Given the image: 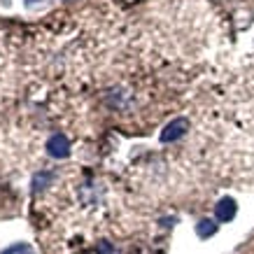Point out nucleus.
Here are the masks:
<instances>
[{
	"instance_id": "obj_5",
	"label": "nucleus",
	"mask_w": 254,
	"mask_h": 254,
	"mask_svg": "<svg viewBox=\"0 0 254 254\" xmlns=\"http://www.w3.org/2000/svg\"><path fill=\"white\" fill-rule=\"evenodd\" d=\"M5 254H33V252L28 245H16V247H9Z\"/></svg>"
},
{
	"instance_id": "obj_1",
	"label": "nucleus",
	"mask_w": 254,
	"mask_h": 254,
	"mask_svg": "<svg viewBox=\"0 0 254 254\" xmlns=\"http://www.w3.org/2000/svg\"><path fill=\"white\" fill-rule=\"evenodd\" d=\"M189 133V119L187 117H177L161 131V142H175V140L185 138Z\"/></svg>"
},
{
	"instance_id": "obj_4",
	"label": "nucleus",
	"mask_w": 254,
	"mask_h": 254,
	"mask_svg": "<svg viewBox=\"0 0 254 254\" xmlns=\"http://www.w3.org/2000/svg\"><path fill=\"white\" fill-rule=\"evenodd\" d=\"M196 231H198L200 238H208V236H212V233L217 231V224L212 222V219H203V222H198Z\"/></svg>"
},
{
	"instance_id": "obj_2",
	"label": "nucleus",
	"mask_w": 254,
	"mask_h": 254,
	"mask_svg": "<svg viewBox=\"0 0 254 254\" xmlns=\"http://www.w3.org/2000/svg\"><path fill=\"white\" fill-rule=\"evenodd\" d=\"M47 152L54 159H65L70 154V140L63 133H54L52 138L47 140Z\"/></svg>"
},
{
	"instance_id": "obj_3",
	"label": "nucleus",
	"mask_w": 254,
	"mask_h": 254,
	"mask_svg": "<svg viewBox=\"0 0 254 254\" xmlns=\"http://www.w3.org/2000/svg\"><path fill=\"white\" fill-rule=\"evenodd\" d=\"M236 210H238L236 200H233L231 196H224L222 200H217L215 215H217V219H219V222H231L233 217H236Z\"/></svg>"
},
{
	"instance_id": "obj_6",
	"label": "nucleus",
	"mask_w": 254,
	"mask_h": 254,
	"mask_svg": "<svg viewBox=\"0 0 254 254\" xmlns=\"http://www.w3.org/2000/svg\"><path fill=\"white\" fill-rule=\"evenodd\" d=\"M35 2H40V0H26V5L31 7V5H35Z\"/></svg>"
}]
</instances>
